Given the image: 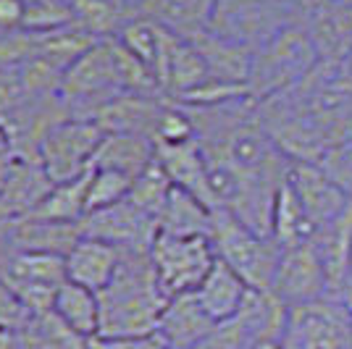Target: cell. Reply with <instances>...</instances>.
Returning <instances> with one entry per match:
<instances>
[{
    "instance_id": "obj_7",
    "label": "cell",
    "mask_w": 352,
    "mask_h": 349,
    "mask_svg": "<svg viewBox=\"0 0 352 349\" xmlns=\"http://www.w3.org/2000/svg\"><path fill=\"white\" fill-rule=\"evenodd\" d=\"M150 260L161 289L171 300L179 294H192L203 284L216 262V249L210 245V236H176L158 232L150 247Z\"/></svg>"
},
{
    "instance_id": "obj_8",
    "label": "cell",
    "mask_w": 352,
    "mask_h": 349,
    "mask_svg": "<svg viewBox=\"0 0 352 349\" xmlns=\"http://www.w3.org/2000/svg\"><path fill=\"white\" fill-rule=\"evenodd\" d=\"M0 281L30 313H50L58 289L69 281L66 258L47 252H8L0 258Z\"/></svg>"
},
{
    "instance_id": "obj_38",
    "label": "cell",
    "mask_w": 352,
    "mask_h": 349,
    "mask_svg": "<svg viewBox=\"0 0 352 349\" xmlns=\"http://www.w3.org/2000/svg\"><path fill=\"white\" fill-rule=\"evenodd\" d=\"M339 302L347 307V310H352V258H350V268H347V276H344V284H342Z\"/></svg>"
},
{
    "instance_id": "obj_27",
    "label": "cell",
    "mask_w": 352,
    "mask_h": 349,
    "mask_svg": "<svg viewBox=\"0 0 352 349\" xmlns=\"http://www.w3.org/2000/svg\"><path fill=\"white\" fill-rule=\"evenodd\" d=\"M313 234H316L313 221L308 218L289 181H284L274 203V213H271V239L279 245V249H289L313 242Z\"/></svg>"
},
{
    "instance_id": "obj_16",
    "label": "cell",
    "mask_w": 352,
    "mask_h": 349,
    "mask_svg": "<svg viewBox=\"0 0 352 349\" xmlns=\"http://www.w3.org/2000/svg\"><path fill=\"white\" fill-rule=\"evenodd\" d=\"M168 98H150V95H118L98 116L92 118L105 134H140L155 142V129Z\"/></svg>"
},
{
    "instance_id": "obj_34",
    "label": "cell",
    "mask_w": 352,
    "mask_h": 349,
    "mask_svg": "<svg viewBox=\"0 0 352 349\" xmlns=\"http://www.w3.org/2000/svg\"><path fill=\"white\" fill-rule=\"evenodd\" d=\"M30 315L32 313L21 305V300L0 281V331H19Z\"/></svg>"
},
{
    "instance_id": "obj_42",
    "label": "cell",
    "mask_w": 352,
    "mask_h": 349,
    "mask_svg": "<svg viewBox=\"0 0 352 349\" xmlns=\"http://www.w3.org/2000/svg\"><path fill=\"white\" fill-rule=\"evenodd\" d=\"M350 315H352V310H350Z\"/></svg>"
},
{
    "instance_id": "obj_10",
    "label": "cell",
    "mask_w": 352,
    "mask_h": 349,
    "mask_svg": "<svg viewBox=\"0 0 352 349\" xmlns=\"http://www.w3.org/2000/svg\"><path fill=\"white\" fill-rule=\"evenodd\" d=\"M284 349H352V315L339 300L292 307Z\"/></svg>"
},
{
    "instance_id": "obj_18",
    "label": "cell",
    "mask_w": 352,
    "mask_h": 349,
    "mask_svg": "<svg viewBox=\"0 0 352 349\" xmlns=\"http://www.w3.org/2000/svg\"><path fill=\"white\" fill-rule=\"evenodd\" d=\"M82 236L85 234H82L79 223L16 218L11 232H8V252H47V255H63L66 258Z\"/></svg>"
},
{
    "instance_id": "obj_32",
    "label": "cell",
    "mask_w": 352,
    "mask_h": 349,
    "mask_svg": "<svg viewBox=\"0 0 352 349\" xmlns=\"http://www.w3.org/2000/svg\"><path fill=\"white\" fill-rule=\"evenodd\" d=\"M132 181L134 179L118 174V171H111V168H89L87 213L126 200V194L132 190Z\"/></svg>"
},
{
    "instance_id": "obj_29",
    "label": "cell",
    "mask_w": 352,
    "mask_h": 349,
    "mask_svg": "<svg viewBox=\"0 0 352 349\" xmlns=\"http://www.w3.org/2000/svg\"><path fill=\"white\" fill-rule=\"evenodd\" d=\"M213 210L182 190H171V197L163 207L158 229L176 236H210Z\"/></svg>"
},
{
    "instance_id": "obj_24",
    "label": "cell",
    "mask_w": 352,
    "mask_h": 349,
    "mask_svg": "<svg viewBox=\"0 0 352 349\" xmlns=\"http://www.w3.org/2000/svg\"><path fill=\"white\" fill-rule=\"evenodd\" d=\"M140 16H150L161 27L182 37H195L208 30L216 0H129Z\"/></svg>"
},
{
    "instance_id": "obj_31",
    "label": "cell",
    "mask_w": 352,
    "mask_h": 349,
    "mask_svg": "<svg viewBox=\"0 0 352 349\" xmlns=\"http://www.w3.org/2000/svg\"><path fill=\"white\" fill-rule=\"evenodd\" d=\"M171 190H174V184H171V179L166 176V171H163L158 158H155L132 181V190L126 194V200L137 205L140 210H145L147 216L161 221V213L166 203H168V197H171Z\"/></svg>"
},
{
    "instance_id": "obj_40",
    "label": "cell",
    "mask_w": 352,
    "mask_h": 349,
    "mask_svg": "<svg viewBox=\"0 0 352 349\" xmlns=\"http://www.w3.org/2000/svg\"><path fill=\"white\" fill-rule=\"evenodd\" d=\"M305 3H313V0H305Z\"/></svg>"
},
{
    "instance_id": "obj_35",
    "label": "cell",
    "mask_w": 352,
    "mask_h": 349,
    "mask_svg": "<svg viewBox=\"0 0 352 349\" xmlns=\"http://www.w3.org/2000/svg\"><path fill=\"white\" fill-rule=\"evenodd\" d=\"M27 3L24 0H0V32L24 30Z\"/></svg>"
},
{
    "instance_id": "obj_23",
    "label": "cell",
    "mask_w": 352,
    "mask_h": 349,
    "mask_svg": "<svg viewBox=\"0 0 352 349\" xmlns=\"http://www.w3.org/2000/svg\"><path fill=\"white\" fill-rule=\"evenodd\" d=\"M195 43V47L200 50V56L206 60L208 79H216V82H226V85H239V87H248L250 69H252V50L248 47H239L234 43H226L210 32H200L195 37H187Z\"/></svg>"
},
{
    "instance_id": "obj_17",
    "label": "cell",
    "mask_w": 352,
    "mask_h": 349,
    "mask_svg": "<svg viewBox=\"0 0 352 349\" xmlns=\"http://www.w3.org/2000/svg\"><path fill=\"white\" fill-rule=\"evenodd\" d=\"M216 320L200 307L195 294H179L171 297L163 307L158 334L166 339V344L174 349H195L200 341L216 331Z\"/></svg>"
},
{
    "instance_id": "obj_2",
    "label": "cell",
    "mask_w": 352,
    "mask_h": 349,
    "mask_svg": "<svg viewBox=\"0 0 352 349\" xmlns=\"http://www.w3.org/2000/svg\"><path fill=\"white\" fill-rule=\"evenodd\" d=\"M168 297L158 284L150 252H121L113 281L100 291V336L126 339L158 331Z\"/></svg>"
},
{
    "instance_id": "obj_21",
    "label": "cell",
    "mask_w": 352,
    "mask_h": 349,
    "mask_svg": "<svg viewBox=\"0 0 352 349\" xmlns=\"http://www.w3.org/2000/svg\"><path fill=\"white\" fill-rule=\"evenodd\" d=\"M192 294L197 297L200 307L216 323H226V320H232L242 310V305H245V300H248L250 294V286L236 271H232L226 262H221L216 258L213 268L203 278V284Z\"/></svg>"
},
{
    "instance_id": "obj_20",
    "label": "cell",
    "mask_w": 352,
    "mask_h": 349,
    "mask_svg": "<svg viewBox=\"0 0 352 349\" xmlns=\"http://www.w3.org/2000/svg\"><path fill=\"white\" fill-rule=\"evenodd\" d=\"M313 247L321 258L323 273H326V281H329V297L339 300L352 258V205L339 218L329 221L326 226L316 229Z\"/></svg>"
},
{
    "instance_id": "obj_6",
    "label": "cell",
    "mask_w": 352,
    "mask_h": 349,
    "mask_svg": "<svg viewBox=\"0 0 352 349\" xmlns=\"http://www.w3.org/2000/svg\"><path fill=\"white\" fill-rule=\"evenodd\" d=\"M118 95H126L113 56V40L92 45L79 60H74L60 82V100L69 118H92Z\"/></svg>"
},
{
    "instance_id": "obj_37",
    "label": "cell",
    "mask_w": 352,
    "mask_h": 349,
    "mask_svg": "<svg viewBox=\"0 0 352 349\" xmlns=\"http://www.w3.org/2000/svg\"><path fill=\"white\" fill-rule=\"evenodd\" d=\"M21 158L19 155V150L16 145L11 142V137L6 134V129L0 126V187H3V181H6V176L11 174V168L16 166V160Z\"/></svg>"
},
{
    "instance_id": "obj_30",
    "label": "cell",
    "mask_w": 352,
    "mask_h": 349,
    "mask_svg": "<svg viewBox=\"0 0 352 349\" xmlns=\"http://www.w3.org/2000/svg\"><path fill=\"white\" fill-rule=\"evenodd\" d=\"M87 181L89 171L72 181L53 184V190L45 194V200L37 205V210L27 218L58 221V223H82L87 216Z\"/></svg>"
},
{
    "instance_id": "obj_4",
    "label": "cell",
    "mask_w": 352,
    "mask_h": 349,
    "mask_svg": "<svg viewBox=\"0 0 352 349\" xmlns=\"http://www.w3.org/2000/svg\"><path fill=\"white\" fill-rule=\"evenodd\" d=\"M318 66V53L308 32V24L300 21L279 37H274L252 56L248 89L250 98L258 102L281 95L308 79Z\"/></svg>"
},
{
    "instance_id": "obj_33",
    "label": "cell",
    "mask_w": 352,
    "mask_h": 349,
    "mask_svg": "<svg viewBox=\"0 0 352 349\" xmlns=\"http://www.w3.org/2000/svg\"><path fill=\"white\" fill-rule=\"evenodd\" d=\"M326 174L337 181V187L352 200V139H342L334 145L321 160H318Z\"/></svg>"
},
{
    "instance_id": "obj_19",
    "label": "cell",
    "mask_w": 352,
    "mask_h": 349,
    "mask_svg": "<svg viewBox=\"0 0 352 349\" xmlns=\"http://www.w3.org/2000/svg\"><path fill=\"white\" fill-rule=\"evenodd\" d=\"M121 265V249L108 242L82 236L66 255V276L74 284H82L92 291H103Z\"/></svg>"
},
{
    "instance_id": "obj_14",
    "label": "cell",
    "mask_w": 352,
    "mask_h": 349,
    "mask_svg": "<svg viewBox=\"0 0 352 349\" xmlns=\"http://www.w3.org/2000/svg\"><path fill=\"white\" fill-rule=\"evenodd\" d=\"M289 187L294 190L297 200L302 203L308 218L313 221L316 229L326 226L329 221L339 218L352 200L337 187V181L323 171L318 163H308V160H292L289 166V176H287Z\"/></svg>"
},
{
    "instance_id": "obj_25",
    "label": "cell",
    "mask_w": 352,
    "mask_h": 349,
    "mask_svg": "<svg viewBox=\"0 0 352 349\" xmlns=\"http://www.w3.org/2000/svg\"><path fill=\"white\" fill-rule=\"evenodd\" d=\"M155 142L140 134H105L95 153L92 168H111L129 179H137L155 160Z\"/></svg>"
},
{
    "instance_id": "obj_1",
    "label": "cell",
    "mask_w": 352,
    "mask_h": 349,
    "mask_svg": "<svg viewBox=\"0 0 352 349\" xmlns=\"http://www.w3.org/2000/svg\"><path fill=\"white\" fill-rule=\"evenodd\" d=\"M187 111L195 139L206 153L216 210L221 207L258 234L271 236L274 203L289 176L292 158L265 131L255 100L245 98Z\"/></svg>"
},
{
    "instance_id": "obj_13",
    "label": "cell",
    "mask_w": 352,
    "mask_h": 349,
    "mask_svg": "<svg viewBox=\"0 0 352 349\" xmlns=\"http://www.w3.org/2000/svg\"><path fill=\"white\" fill-rule=\"evenodd\" d=\"M305 24L321 66H344L352 58V3L313 0Z\"/></svg>"
},
{
    "instance_id": "obj_39",
    "label": "cell",
    "mask_w": 352,
    "mask_h": 349,
    "mask_svg": "<svg viewBox=\"0 0 352 349\" xmlns=\"http://www.w3.org/2000/svg\"><path fill=\"white\" fill-rule=\"evenodd\" d=\"M344 139H352V108L347 113V121H344Z\"/></svg>"
},
{
    "instance_id": "obj_9",
    "label": "cell",
    "mask_w": 352,
    "mask_h": 349,
    "mask_svg": "<svg viewBox=\"0 0 352 349\" xmlns=\"http://www.w3.org/2000/svg\"><path fill=\"white\" fill-rule=\"evenodd\" d=\"M105 131L87 118H66L43 139L37 160L53 184L72 181L92 168L95 153L103 142Z\"/></svg>"
},
{
    "instance_id": "obj_3",
    "label": "cell",
    "mask_w": 352,
    "mask_h": 349,
    "mask_svg": "<svg viewBox=\"0 0 352 349\" xmlns=\"http://www.w3.org/2000/svg\"><path fill=\"white\" fill-rule=\"evenodd\" d=\"M305 0H216L208 32L258 53L284 30L305 21Z\"/></svg>"
},
{
    "instance_id": "obj_43",
    "label": "cell",
    "mask_w": 352,
    "mask_h": 349,
    "mask_svg": "<svg viewBox=\"0 0 352 349\" xmlns=\"http://www.w3.org/2000/svg\"><path fill=\"white\" fill-rule=\"evenodd\" d=\"M168 349H174V347H168Z\"/></svg>"
},
{
    "instance_id": "obj_36",
    "label": "cell",
    "mask_w": 352,
    "mask_h": 349,
    "mask_svg": "<svg viewBox=\"0 0 352 349\" xmlns=\"http://www.w3.org/2000/svg\"><path fill=\"white\" fill-rule=\"evenodd\" d=\"M108 349H168L166 339L158 331L142 336H126V339H105Z\"/></svg>"
},
{
    "instance_id": "obj_26",
    "label": "cell",
    "mask_w": 352,
    "mask_h": 349,
    "mask_svg": "<svg viewBox=\"0 0 352 349\" xmlns=\"http://www.w3.org/2000/svg\"><path fill=\"white\" fill-rule=\"evenodd\" d=\"M56 318L82 339L100 336V291L66 281L53 300Z\"/></svg>"
},
{
    "instance_id": "obj_28",
    "label": "cell",
    "mask_w": 352,
    "mask_h": 349,
    "mask_svg": "<svg viewBox=\"0 0 352 349\" xmlns=\"http://www.w3.org/2000/svg\"><path fill=\"white\" fill-rule=\"evenodd\" d=\"M74 24L98 40H113L126 21H132L134 5L129 0H72Z\"/></svg>"
},
{
    "instance_id": "obj_5",
    "label": "cell",
    "mask_w": 352,
    "mask_h": 349,
    "mask_svg": "<svg viewBox=\"0 0 352 349\" xmlns=\"http://www.w3.org/2000/svg\"><path fill=\"white\" fill-rule=\"evenodd\" d=\"M210 245L216 249V258L245 278L250 289L271 291V281L281 255L279 245L271 236L258 234L236 216L219 207L213 210Z\"/></svg>"
},
{
    "instance_id": "obj_41",
    "label": "cell",
    "mask_w": 352,
    "mask_h": 349,
    "mask_svg": "<svg viewBox=\"0 0 352 349\" xmlns=\"http://www.w3.org/2000/svg\"><path fill=\"white\" fill-rule=\"evenodd\" d=\"M347 3H352V0H347Z\"/></svg>"
},
{
    "instance_id": "obj_12",
    "label": "cell",
    "mask_w": 352,
    "mask_h": 349,
    "mask_svg": "<svg viewBox=\"0 0 352 349\" xmlns=\"http://www.w3.org/2000/svg\"><path fill=\"white\" fill-rule=\"evenodd\" d=\"M82 234L113 245L121 252H150L158 236V221L129 200L92 210L82 218Z\"/></svg>"
},
{
    "instance_id": "obj_22",
    "label": "cell",
    "mask_w": 352,
    "mask_h": 349,
    "mask_svg": "<svg viewBox=\"0 0 352 349\" xmlns=\"http://www.w3.org/2000/svg\"><path fill=\"white\" fill-rule=\"evenodd\" d=\"M53 190V179L45 174L43 163L30 158H19L11 174L0 187V203L14 218H27L37 210L45 194Z\"/></svg>"
},
{
    "instance_id": "obj_11",
    "label": "cell",
    "mask_w": 352,
    "mask_h": 349,
    "mask_svg": "<svg viewBox=\"0 0 352 349\" xmlns=\"http://www.w3.org/2000/svg\"><path fill=\"white\" fill-rule=\"evenodd\" d=\"M271 294L287 310L313 305V302H321V300H331L329 297V281H326L321 258L313 247V242L281 249L276 273L271 281Z\"/></svg>"
},
{
    "instance_id": "obj_15",
    "label": "cell",
    "mask_w": 352,
    "mask_h": 349,
    "mask_svg": "<svg viewBox=\"0 0 352 349\" xmlns=\"http://www.w3.org/2000/svg\"><path fill=\"white\" fill-rule=\"evenodd\" d=\"M155 158L161 163L166 176L171 179L176 190L187 192L192 197H197L210 210H216L213 190H210V176H208V160L203 147L197 145V139L182 142V145H163L155 150Z\"/></svg>"
}]
</instances>
